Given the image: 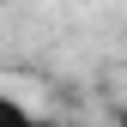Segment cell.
<instances>
[{
  "instance_id": "obj_1",
  "label": "cell",
  "mask_w": 127,
  "mask_h": 127,
  "mask_svg": "<svg viewBox=\"0 0 127 127\" xmlns=\"http://www.w3.org/2000/svg\"><path fill=\"white\" fill-rule=\"evenodd\" d=\"M0 121H30V109H24L18 97H6V91H0Z\"/></svg>"
}]
</instances>
